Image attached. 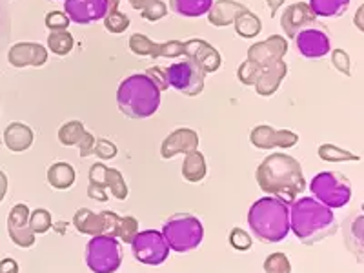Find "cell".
I'll return each mask as SVG.
<instances>
[{"instance_id": "6da1fadb", "label": "cell", "mask_w": 364, "mask_h": 273, "mask_svg": "<svg viewBox=\"0 0 364 273\" xmlns=\"http://www.w3.org/2000/svg\"><path fill=\"white\" fill-rule=\"evenodd\" d=\"M257 184L264 193L291 204L306 190L301 162L288 154H272L255 171Z\"/></svg>"}, {"instance_id": "7a4b0ae2", "label": "cell", "mask_w": 364, "mask_h": 273, "mask_svg": "<svg viewBox=\"0 0 364 273\" xmlns=\"http://www.w3.org/2000/svg\"><path fill=\"white\" fill-rule=\"evenodd\" d=\"M290 230L302 245L310 246L336 235L337 220L331 208L315 197H301L290 206Z\"/></svg>"}, {"instance_id": "3957f363", "label": "cell", "mask_w": 364, "mask_h": 273, "mask_svg": "<svg viewBox=\"0 0 364 273\" xmlns=\"http://www.w3.org/2000/svg\"><path fill=\"white\" fill-rule=\"evenodd\" d=\"M161 93L148 75L133 73L120 82L117 90V106L119 112L129 119H149L161 108Z\"/></svg>"}, {"instance_id": "277c9868", "label": "cell", "mask_w": 364, "mask_h": 273, "mask_svg": "<svg viewBox=\"0 0 364 273\" xmlns=\"http://www.w3.org/2000/svg\"><path fill=\"white\" fill-rule=\"evenodd\" d=\"M248 224L255 239L281 242L290 233V206L277 197H262L248 211Z\"/></svg>"}, {"instance_id": "5b68a950", "label": "cell", "mask_w": 364, "mask_h": 273, "mask_svg": "<svg viewBox=\"0 0 364 273\" xmlns=\"http://www.w3.org/2000/svg\"><path fill=\"white\" fill-rule=\"evenodd\" d=\"M162 235L170 250L188 253L200 246L204 239V226L199 217L191 213H175L162 226Z\"/></svg>"}, {"instance_id": "8992f818", "label": "cell", "mask_w": 364, "mask_h": 273, "mask_svg": "<svg viewBox=\"0 0 364 273\" xmlns=\"http://www.w3.org/2000/svg\"><path fill=\"white\" fill-rule=\"evenodd\" d=\"M310 191L318 203L331 210L344 208L352 199V184L339 171H321L315 175L310 182Z\"/></svg>"}, {"instance_id": "52a82bcc", "label": "cell", "mask_w": 364, "mask_h": 273, "mask_svg": "<svg viewBox=\"0 0 364 273\" xmlns=\"http://www.w3.org/2000/svg\"><path fill=\"white\" fill-rule=\"evenodd\" d=\"M90 184H87V197L99 203H106L109 199V193L119 200L128 199V184L124 181V175L115 168H108L104 162H95L90 168Z\"/></svg>"}, {"instance_id": "ba28073f", "label": "cell", "mask_w": 364, "mask_h": 273, "mask_svg": "<svg viewBox=\"0 0 364 273\" xmlns=\"http://www.w3.org/2000/svg\"><path fill=\"white\" fill-rule=\"evenodd\" d=\"M86 264L93 273H115L122 264L120 240L109 235L91 237L86 245Z\"/></svg>"}, {"instance_id": "9c48e42d", "label": "cell", "mask_w": 364, "mask_h": 273, "mask_svg": "<svg viewBox=\"0 0 364 273\" xmlns=\"http://www.w3.org/2000/svg\"><path fill=\"white\" fill-rule=\"evenodd\" d=\"M166 80L168 86L177 90L186 97H197L204 90V71L200 70L190 58H184L181 63H175L166 68Z\"/></svg>"}, {"instance_id": "30bf717a", "label": "cell", "mask_w": 364, "mask_h": 273, "mask_svg": "<svg viewBox=\"0 0 364 273\" xmlns=\"http://www.w3.org/2000/svg\"><path fill=\"white\" fill-rule=\"evenodd\" d=\"M132 253L135 261L146 266H159L170 255V246L166 242L162 232L157 230H144L132 240Z\"/></svg>"}, {"instance_id": "8fae6325", "label": "cell", "mask_w": 364, "mask_h": 273, "mask_svg": "<svg viewBox=\"0 0 364 273\" xmlns=\"http://www.w3.org/2000/svg\"><path fill=\"white\" fill-rule=\"evenodd\" d=\"M129 50L136 57H151V58H177L182 55V42L181 41H168V42H154L142 33H133L129 37Z\"/></svg>"}, {"instance_id": "7c38bea8", "label": "cell", "mask_w": 364, "mask_h": 273, "mask_svg": "<svg viewBox=\"0 0 364 273\" xmlns=\"http://www.w3.org/2000/svg\"><path fill=\"white\" fill-rule=\"evenodd\" d=\"M29 213L28 204H15L8 215V235L18 248H31L37 242V235L29 226Z\"/></svg>"}, {"instance_id": "4fadbf2b", "label": "cell", "mask_w": 364, "mask_h": 273, "mask_svg": "<svg viewBox=\"0 0 364 273\" xmlns=\"http://www.w3.org/2000/svg\"><path fill=\"white\" fill-rule=\"evenodd\" d=\"M182 55L197 64L204 71V75L215 73L223 64L219 51L203 38H191V41L182 42Z\"/></svg>"}, {"instance_id": "5bb4252c", "label": "cell", "mask_w": 364, "mask_h": 273, "mask_svg": "<svg viewBox=\"0 0 364 273\" xmlns=\"http://www.w3.org/2000/svg\"><path fill=\"white\" fill-rule=\"evenodd\" d=\"M64 9L70 21L75 24H91V22L104 21V17L112 11L109 0H66Z\"/></svg>"}, {"instance_id": "9a60e30c", "label": "cell", "mask_w": 364, "mask_h": 273, "mask_svg": "<svg viewBox=\"0 0 364 273\" xmlns=\"http://www.w3.org/2000/svg\"><path fill=\"white\" fill-rule=\"evenodd\" d=\"M250 142L259 149H290L299 142V135L290 129H275L272 126L261 124L250 132Z\"/></svg>"}, {"instance_id": "2e32d148", "label": "cell", "mask_w": 364, "mask_h": 273, "mask_svg": "<svg viewBox=\"0 0 364 273\" xmlns=\"http://www.w3.org/2000/svg\"><path fill=\"white\" fill-rule=\"evenodd\" d=\"M288 53V41L281 35H272L269 38L248 48V60L259 64L261 68L272 66V64L284 60V55Z\"/></svg>"}, {"instance_id": "e0dca14e", "label": "cell", "mask_w": 364, "mask_h": 273, "mask_svg": "<svg viewBox=\"0 0 364 273\" xmlns=\"http://www.w3.org/2000/svg\"><path fill=\"white\" fill-rule=\"evenodd\" d=\"M295 42H297L299 53L306 58H323L331 50L330 37L318 26H310V28L302 29L301 33L295 37Z\"/></svg>"}, {"instance_id": "ac0fdd59", "label": "cell", "mask_w": 364, "mask_h": 273, "mask_svg": "<svg viewBox=\"0 0 364 273\" xmlns=\"http://www.w3.org/2000/svg\"><path fill=\"white\" fill-rule=\"evenodd\" d=\"M199 149V133L190 128H178L166 136L161 144V157L164 161L177 155H188Z\"/></svg>"}, {"instance_id": "d6986e66", "label": "cell", "mask_w": 364, "mask_h": 273, "mask_svg": "<svg viewBox=\"0 0 364 273\" xmlns=\"http://www.w3.org/2000/svg\"><path fill=\"white\" fill-rule=\"evenodd\" d=\"M317 17L306 2H295L284 9L281 17V28L288 38H295L302 29L315 24Z\"/></svg>"}, {"instance_id": "ffe728a7", "label": "cell", "mask_w": 364, "mask_h": 273, "mask_svg": "<svg viewBox=\"0 0 364 273\" xmlns=\"http://www.w3.org/2000/svg\"><path fill=\"white\" fill-rule=\"evenodd\" d=\"M8 63L13 68H41L48 63V48L38 42H17L8 51Z\"/></svg>"}, {"instance_id": "44dd1931", "label": "cell", "mask_w": 364, "mask_h": 273, "mask_svg": "<svg viewBox=\"0 0 364 273\" xmlns=\"http://www.w3.org/2000/svg\"><path fill=\"white\" fill-rule=\"evenodd\" d=\"M286 75H288V66H286L284 60H279V63L272 64V66L262 68L261 77H259V80L255 82L257 95H261V97L275 95L279 86H281L282 80H284Z\"/></svg>"}, {"instance_id": "7402d4cb", "label": "cell", "mask_w": 364, "mask_h": 273, "mask_svg": "<svg viewBox=\"0 0 364 273\" xmlns=\"http://www.w3.org/2000/svg\"><path fill=\"white\" fill-rule=\"evenodd\" d=\"M33 129L29 128V126L22 124V122H11L4 129V144L13 154L28 151L33 146Z\"/></svg>"}, {"instance_id": "603a6c76", "label": "cell", "mask_w": 364, "mask_h": 273, "mask_svg": "<svg viewBox=\"0 0 364 273\" xmlns=\"http://www.w3.org/2000/svg\"><path fill=\"white\" fill-rule=\"evenodd\" d=\"M242 9H246V6L235 2V0H217L208 11V22L215 28H226V26L233 24L235 17Z\"/></svg>"}, {"instance_id": "cb8c5ba5", "label": "cell", "mask_w": 364, "mask_h": 273, "mask_svg": "<svg viewBox=\"0 0 364 273\" xmlns=\"http://www.w3.org/2000/svg\"><path fill=\"white\" fill-rule=\"evenodd\" d=\"M48 184L51 188L58 191L70 190L75 184V178H77V173H75V168L70 164V162H55L48 168Z\"/></svg>"}, {"instance_id": "d4e9b609", "label": "cell", "mask_w": 364, "mask_h": 273, "mask_svg": "<svg viewBox=\"0 0 364 273\" xmlns=\"http://www.w3.org/2000/svg\"><path fill=\"white\" fill-rule=\"evenodd\" d=\"M73 226L75 230L82 235H102L104 228H102V219H100L99 213L91 211L90 208H80V210L75 211L73 215Z\"/></svg>"}, {"instance_id": "484cf974", "label": "cell", "mask_w": 364, "mask_h": 273, "mask_svg": "<svg viewBox=\"0 0 364 273\" xmlns=\"http://www.w3.org/2000/svg\"><path fill=\"white\" fill-rule=\"evenodd\" d=\"M208 173L206 159L200 154L199 149H195L191 154L186 155L184 162H182V177L188 182H200Z\"/></svg>"}, {"instance_id": "4316f807", "label": "cell", "mask_w": 364, "mask_h": 273, "mask_svg": "<svg viewBox=\"0 0 364 273\" xmlns=\"http://www.w3.org/2000/svg\"><path fill=\"white\" fill-rule=\"evenodd\" d=\"M211 6H213V0H170V8L177 15L188 18H197L208 15Z\"/></svg>"}, {"instance_id": "83f0119b", "label": "cell", "mask_w": 364, "mask_h": 273, "mask_svg": "<svg viewBox=\"0 0 364 273\" xmlns=\"http://www.w3.org/2000/svg\"><path fill=\"white\" fill-rule=\"evenodd\" d=\"M233 26H235V33L242 38H253L261 33L262 22L261 18L257 17L255 13L250 11L248 8L242 9L233 21Z\"/></svg>"}, {"instance_id": "f1b7e54d", "label": "cell", "mask_w": 364, "mask_h": 273, "mask_svg": "<svg viewBox=\"0 0 364 273\" xmlns=\"http://www.w3.org/2000/svg\"><path fill=\"white\" fill-rule=\"evenodd\" d=\"M308 6L315 13V17L331 18L344 15L350 8V0H310Z\"/></svg>"}, {"instance_id": "f546056e", "label": "cell", "mask_w": 364, "mask_h": 273, "mask_svg": "<svg viewBox=\"0 0 364 273\" xmlns=\"http://www.w3.org/2000/svg\"><path fill=\"white\" fill-rule=\"evenodd\" d=\"M73 46V35L68 29H64V31H51L50 37H48V50H51V53L58 55V57L70 55Z\"/></svg>"}, {"instance_id": "4dcf8cb0", "label": "cell", "mask_w": 364, "mask_h": 273, "mask_svg": "<svg viewBox=\"0 0 364 273\" xmlns=\"http://www.w3.org/2000/svg\"><path fill=\"white\" fill-rule=\"evenodd\" d=\"M317 155L324 162H359V155L348 151V149L339 148L336 144H321L317 149Z\"/></svg>"}, {"instance_id": "1f68e13d", "label": "cell", "mask_w": 364, "mask_h": 273, "mask_svg": "<svg viewBox=\"0 0 364 273\" xmlns=\"http://www.w3.org/2000/svg\"><path fill=\"white\" fill-rule=\"evenodd\" d=\"M86 128L80 120H70L66 124H63L58 128V141L63 146H79V142L82 141Z\"/></svg>"}, {"instance_id": "d6a6232c", "label": "cell", "mask_w": 364, "mask_h": 273, "mask_svg": "<svg viewBox=\"0 0 364 273\" xmlns=\"http://www.w3.org/2000/svg\"><path fill=\"white\" fill-rule=\"evenodd\" d=\"M29 226L33 230L35 235H42V233H48L53 226V220H51V213L44 208H38L29 213Z\"/></svg>"}, {"instance_id": "836d02e7", "label": "cell", "mask_w": 364, "mask_h": 273, "mask_svg": "<svg viewBox=\"0 0 364 273\" xmlns=\"http://www.w3.org/2000/svg\"><path fill=\"white\" fill-rule=\"evenodd\" d=\"M104 28L108 29L109 33L113 35H120L124 33L126 29L129 28V17L126 15V13L119 11V9H115V11H109L106 17H104Z\"/></svg>"}, {"instance_id": "e575fe53", "label": "cell", "mask_w": 364, "mask_h": 273, "mask_svg": "<svg viewBox=\"0 0 364 273\" xmlns=\"http://www.w3.org/2000/svg\"><path fill=\"white\" fill-rule=\"evenodd\" d=\"M262 268H264L266 273H291L290 259L282 252L272 253V255L266 257Z\"/></svg>"}, {"instance_id": "d590c367", "label": "cell", "mask_w": 364, "mask_h": 273, "mask_svg": "<svg viewBox=\"0 0 364 273\" xmlns=\"http://www.w3.org/2000/svg\"><path fill=\"white\" fill-rule=\"evenodd\" d=\"M139 233V220L132 215L120 217L119 232H117V239L122 240L124 245H132V240Z\"/></svg>"}, {"instance_id": "8d00e7d4", "label": "cell", "mask_w": 364, "mask_h": 273, "mask_svg": "<svg viewBox=\"0 0 364 273\" xmlns=\"http://www.w3.org/2000/svg\"><path fill=\"white\" fill-rule=\"evenodd\" d=\"M261 73L262 68L259 66V64L252 63V60H246V63L240 64L239 70H237V79L245 84V86H255V82L259 80Z\"/></svg>"}, {"instance_id": "74e56055", "label": "cell", "mask_w": 364, "mask_h": 273, "mask_svg": "<svg viewBox=\"0 0 364 273\" xmlns=\"http://www.w3.org/2000/svg\"><path fill=\"white\" fill-rule=\"evenodd\" d=\"M230 245L237 252H248L253 245V239L242 228H233L232 232H230Z\"/></svg>"}, {"instance_id": "f35d334b", "label": "cell", "mask_w": 364, "mask_h": 273, "mask_svg": "<svg viewBox=\"0 0 364 273\" xmlns=\"http://www.w3.org/2000/svg\"><path fill=\"white\" fill-rule=\"evenodd\" d=\"M166 13H168V6H166V2H162V0H151V2L142 9L141 15L144 21L157 22L161 21L162 17H166Z\"/></svg>"}, {"instance_id": "ab89813d", "label": "cell", "mask_w": 364, "mask_h": 273, "mask_svg": "<svg viewBox=\"0 0 364 273\" xmlns=\"http://www.w3.org/2000/svg\"><path fill=\"white\" fill-rule=\"evenodd\" d=\"M331 64L339 73H343L344 77H352V63H350V55L344 50H333L331 51Z\"/></svg>"}, {"instance_id": "60d3db41", "label": "cell", "mask_w": 364, "mask_h": 273, "mask_svg": "<svg viewBox=\"0 0 364 273\" xmlns=\"http://www.w3.org/2000/svg\"><path fill=\"white\" fill-rule=\"evenodd\" d=\"M44 24H46V28L50 29V31H64V29H68V26L71 24V21L66 13L51 11L46 15Z\"/></svg>"}, {"instance_id": "b9f144b4", "label": "cell", "mask_w": 364, "mask_h": 273, "mask_svg": "<svg viewBox=\"0 0 364 273\" xmlns=\"http://www.w3.org/2000/svg\"><path fill=\"white\" fill-rule=\"evenodd\" d=\"M117 154H119V149L113 142H109L108 139H97L93 155H97L100 161H112V159L117 157Z\"/></svg>"}, {"instance_id": "7bdbcfd3", "label": "cell", "mask_w": 364, "mask_h": 273, "mask_svg": "<svg viewBox=\"0 0 364 273\" xmlns=\"http://www.w3.org/2000/svg\"><path fill=\"white\" fill-rule=\"evenodd\" d=\"M99 215H100V219H102V228H104L102 235H109V237H115V239H117L120 217L117 215L115 211H109V210L100 211Z\"/></svg>"}, {"instance_id": "ee69618b", "label": "cell", "mask_w": 364, "mask_h": 273, "mask_svg": "<svg viewBox=\"0 0 364 273\" xmlns=\"http://www.w3.org/2000/svg\"><path fill=\"white\" fill-rule=\"evenodd\" d=\"M95 136L91 135L90 132H86L84 133V136H82V141L79 142V146H77V148H79V154H80V157L82 159H86V157H90V155H93V148H95Z\"/></svg>"}, {"instance_id": "f6af8a7d", "label": "cell", "mask_w": 364, "mask_h": 273, "mask_svg": "<svg viewBox=\"0 0 364 273\" xmlns=\"http://www.w3.org/2000/svg\"><path fill=\"white\" fill-rule=\"evenodd\" d=\"M146 75H148L149 79L157 84L159 90H161V91H164V90H168V87H170V86H168V80H166V71L161 70V68H149V70L146 71Z\"/></svg>"}, {"instance_id": "bcb514c9", "label": "cell", "mask_w": 364, "mask_h": 273, "mask_svg": "<svg viewBox=\"0 0 364 273\" xmlns=\"http://www.w3.org/2000/svg\"><path fill=\"white\" fill-rule=\"evenodd\" d=\"M352 233L357 240L364 242V215L363 217H357L352 224Z\"/></svg>"}, {"instance_id": "7dc6e473", "label": "cell", "mask_w": 364, "mask_h": 273, "mask_svg": "<svg viewBox=\"0 0 364 273\" xmlns=\"http://www.w3.org/2000/svg\"><path fill=\"white\" fill-rule=\"evenodd\" d=\"M0 273H18V262L15 259H2L0 261Z\"/></svg>"}, {"instance_id": "c3c4849f", "label": "cell", "mask_w": 364, "mask_h": 273, "mask_svg": "<svg viewBox=\"0 0 364 273\" xmlns=\"http://www.w3.org/2000/svg\"><path fill=\"white\" fill-rule=\"evenodd\" d=\"M353 26L364 33V4L359 6V9H357L355 17H353Z\"/></svg>"}, {"instance_id": "681fc988", "label": "cell", "mask_w": 364, "mask_h": 273, "mask_svg": "<svg viewBox=\"0 0 364 273\" xmlns=\"http://www.w3.org/2000/svg\"><path fill=\"white\" fill-rule=\"evenodd\" d=\"M6 193H8V175L0 170V203L4 200Z\"/></svg>"}, {"instance_id": "f907efd6", "label": "cell", "mask_w": 364, "mask_h": 273, "mask_svg": "<svg viewBox=\"0 0 364 273\" xmlns=\"http://www.w3.org/2000/svg\"><path fill=\"white\" fill-rule=\"evenodd\" d=\"M266 4H268L269 8V17H275L279 11V8H281L282 4H284V0H266Z\"/></svg>"}, {"instance_id": "816d5d0a", "label": "cell", "mask_w": 364, "mask_h": 273, "mask_svg": "<svg viewBox=\"0 0 364 273\" xmlns=\"http://www.w3.org/2000/svg\"><path fill=\"white\" fill-rule=\"evenodd\" d=\"M129 4H132L133 9H136V11H142V9L146 8V6L151 2V0H128Z\"/></svg>"}, {"instance_id": "f5cc1de1", "label": "cell", "mask_w": 364, "mask_h": 273, "mask_svg": "<svg viewBox=\"0 0 364 273\" xmlns=\"http://www.w3.org/2000/svg\"><path fill=\"white\" fill-rule=\"evenodd\" d=\"M120 0H109V8H112V11H115L117 8H119Z\"/></svg>"}, {"instance_id": "db71d44e", "label": "cell", "mask_w": 364, "mask_h": 273, "mask_svg": "<svg viewBox=\"0 0 364 273\" xmlns=\"http://www.w3.org/2000/svg\"><path fill=\"white\" fill-rule=\"evenodd\" d=\"M363 211H364V203H363Z\"/></svg>"}]
</instances>
